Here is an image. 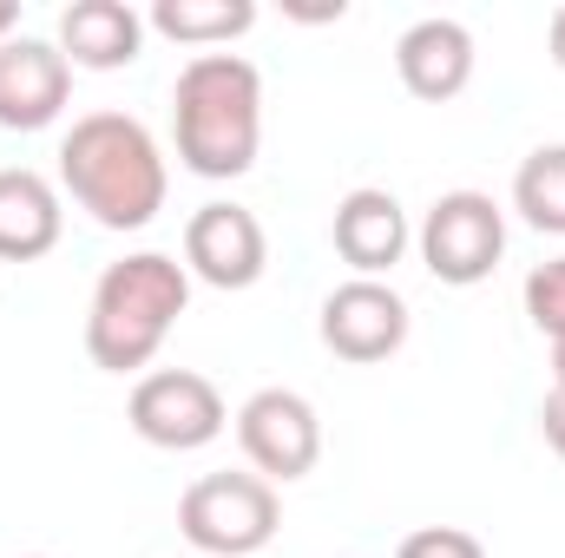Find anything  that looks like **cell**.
Segmentation results:
<instances>
[{"label": "cell", "mask_w": 565, "mask_h": 558, "mask_svg": "<svg viewBox=\"0 0 565 558\" xmlns=\"http://www.w3.org/2000/svg\"><path fill=\"white\" fill-rule=\"evenodd\" d=\"M270 264V237L244 204H204L184 224V270L211 289H250Z\"/></svg>", "instance_id": "obj_9"}, {"label": "cell", "mask_w": 565, "mask_h": 558, "mask_svg": "<svg viewBox=\"0 0 565 558\" xmlns=\"http://www.w3.org/2000/svg\"><path fill=\"white\" fill-rule=\"evenodd\" d=\"M408 342V302L375 277H349L322 296V348L342 362H388Z\"/></svg>", "instance_id": "obj_8"}, {"label": "cell", "mask_w": 565, "mask_h": 558, "mask_svg": "<svg viewBox=\"0 0 565 558\" xmlns=\"http://www.w3.org/2000/svg\"><path fill=\"white\" fill-rule=\"evenodd\" d=\"M60 184L106 230H145L164 211V151L132 112H86L60 139Z\"/></svg>", "instance_id": "obj_1"}, {"label": "cell", "mask_w": 565, "mask_h": 558, "mask_svg": "<svg viewBox=\"0 0 565 558\" xmlns=\"http://www.w3.org/2000/svg\"><path fill=\"white\" fill-rule=\"evenodd\" d=\"M151 26L178 46H231L237 33L257 26V7L250 0H158Z\"/></svg>", "instance_id": "obj_15"}, {"label": "cell", "mask_w": 565, "mask_h": 558, "mask_svg": "<svg viewBox=\"0 0 565 558\" xmlns=\"http://www.w3.org/2000/svg\"><path fill=\"white\" fill-rule=\"evenodd\" d=\"M540 433H546V447L565 460V388H553V395L540 401Z\"/></svg>", "instance_id": "obj_19"}, {"label": "cell", "mask_w": 565, "mask_h": 558, "mask_svg": "<svg viewBox=\"0 0 565 558\" xmlns=\"http://www.w3.org/2000/svg\"><path fill=\"white\" fill-rule=\"evenodd\" d=\"M395 73H402V86L427 99V106H447V99H460L467 93V79H473V33L460 26V20H415L402 40H395Z\"/></svg>", "instance_id": "obj_12"}, {"label": "cell", "mask_w": 565, "mask_h": 558, "mask_svg": "<svg viewBox=\"0 0 565 558\" xmlns=\"http://www.w3.org/2000/svg\"><path fill=\"white\" fill-rule=\"evenodd\" d=\"M277 486L257 473H204L178 500V533L204 558H250L277 539Z\"/></svg>", "instance_id": "obj_4"}, {"label": "cell", "mask_w": 565, "mask_h": 558, "mask_svg": "<svg viewBox=\"0 0 565 558\" xmlns=\"http://www.w3.org/2000/svg\"><path fill=\"white\" fill-rule=\"evenodd\" d=\"M422 264L434 282L447 289H473L500 270L507 257V211L487 197V191H447L434 197L422 217Z\"/></svg>", "instance_id": "obj_5"}, {"label": "cell", "mask_w": 565, "mask_h": 558, "mask_svg": "<svg viewBox=\"0 0 565 558\" xmlns=\"http://www.w3.org/2000/svg\"><path fill=\"white\" fill-rule=\"evenodd\" d=\"M395 558H487V546L473 533H460V526H422V533L402 539Z\"/></svg>", "instance_id": "obj_18"}, {"label": "cell", "mask_w": 565, "mask_h": 558, "mask_svg": "<svg viewBox=\"0 0 565 558\" xmlns=\"http://www.w3.org/2000/svg\"><path fill=\"white\" fill-rule=\"evenodd\" d=\"M60 224H66L60 191H53L40 171L7 164V171H0V264H33V257H46V250L60 244Z\"/></svg>", "instance_id": "obj_14"}, {"label": "cell", "mask_w": 565, "mask_h": 558, "mask_svg": "<svg viewBox=\"0 0 565 558\" xmlns=\"http://www.w3.org/2000/svg\"><path fill=\"white\" fill-rule=\"evenodd\" d=\"M145 46V13L126 0H73L60 13V53L66 66H86V73H119L132 66Z\"/></svg>", "instance_id": "obj_13"}, {"label": "cell", "mask_w": 565, "mask_h": 558, "mask_svg": "<svg viewBox=\"0 0 565 558\" xmlns=\"http://www.w3.org/2000/svg\"><path fill=\"white\" fill-rule=\"evenodd\" d=\"M329 237H335V257H342L355 277H375V282L388 277V270L408 257V244H415L408 211L395 204V191H375V184H362V191H349V197L335 204Z\"/></svg>", "instance_id": "obj_11"}, {"label": "cell", "mask_w": 565, "mask_h": 558, "mask_svg": "<svg viewBox=\"0 0 565 558\" xmlns=\"http://www.w3.org/2000/svg\"><path fill=\"white\" fill-rule=\"evenodd\" d=\"M546 40H553V66L565 73V7L553 13V33H546Z\"/></svg>", "instance_id": "obj_20"}, {"label": "cell", "mask_w": 565, "mask_h": 558, "mask_svg": "<svg viewBox=\"0 0 565 558\" xmlns=\"http://www.w3.org/2000/svg\"><path fill=\"white\" fill-rule=\"evenodd\" d=\"M73 99V66L53 40H0V126L7 132H46Z\"/></svg>", "instance_id": "obj_10"}, {"label": "cell", "mask_w": 565, "mask_h": 558, "mask_svg": "<svg viewBox=\"0 0 565 558\" xmlns=\"http://www.w3.org/2000/svg\"><path fill=\"white\" fill-rule=\"evenodd\" d=\"M513 211L546 230V237H565V144H540L520 171H513Z\"/></svg>", "instance_id": "obj_16"}, {"label": "cell", "mask_w": 565, "mask_h": 558, "mask_svg": "<svg viewBox=\"0 0 565 558\" xmlns=\"http://www.w3.org/2000/svg\"><path fill=\"white\" fill-rule=\"evenodd\" d=\"M184 302H191V270L164 250H139V257L106 264V277L93 282V309H86L93 368H106V375L151 368V355L178 329Z\"/></svg>", "instance_id": "obj_3"}, {"label": "cell", "mask_w": 565, "mask_h": 558, "mask_svg": "<svg viewBox=\"0 0 565 558\" xmlns=\"http://www.w3.org/2000/svg\"><path fill=\"white\" fill-rule=\"evenodd\" d=\"M13 26H20V7H13V0H0V40H13Z\"/></svg>", "instance_id": "obj_21"}, {"label": "cell", "mask_w": 565, "mask_h": 558, "mask_svg": "<svg viewBox=\"0 0 565 558\" xmlns=\"http://www.w3.org/2000/svg\"><path fill=\"white\" fill-rule=\"evenodd\" d=\"M237 447L257 466V480H302L322 460V420L296 388H257L237 408Z\"/></svg>", "instance_id": "obj_7"}, {"label": "cell", "mask_w": 565, "mask_h": 558, "mask_svg": "<svg viewBox=\"0 0 565 558\" xmlns=\"http://www.w3.org/2000/svg\"><path fill=\"white\" fill-rule=\"evenodd\" d=\"M224 395L191 375V368H158V375H139L132 388V433L164 447V453H198L224 433Z\"/></svg>", "instance_id": "obj_6"}, {"label": "cell", "mask_w": 565, "mask_h": 558, "mask_svg": "<svg viewBox=\"0 0 565 558\" xmlns=\"http://www.w3.org/2000/svg\"><path fill=\"white\" fill-rule=\"evenodd\" d=\"M171 139L184 171L244 178L264 144V73L244 53H191L171 86Z\"/></svg>", "instance_id": "obj_2"}, {"label": "cell", "mask_w": 565, "mask_h": 558, "mask_svg": "<svg viewBox=\"0 0 565 558\" xmlns=\"http://www.w3.org/2000/svg\"><path fill=\"white\" fill-rule=\"evenodd\" d=\"M526 315H533V329H540V335L565 342V257L540 264V270L526 277Z\"/></svg>", "instance_id": "obj_17"}, {"label": "cell", "mask_w": 565, "mask_h": 558, "mask_svg": "<svg viewBox=\"0 0 565 558\" xmlns=\"http://www.w3.org/2000/svg\"><path fill=\"white\" fill-rule=\"evenodd\" d=\"M553 388H565V342H553Z\"/></svg>", "instance_id": "obj_22"}]
</instances>
